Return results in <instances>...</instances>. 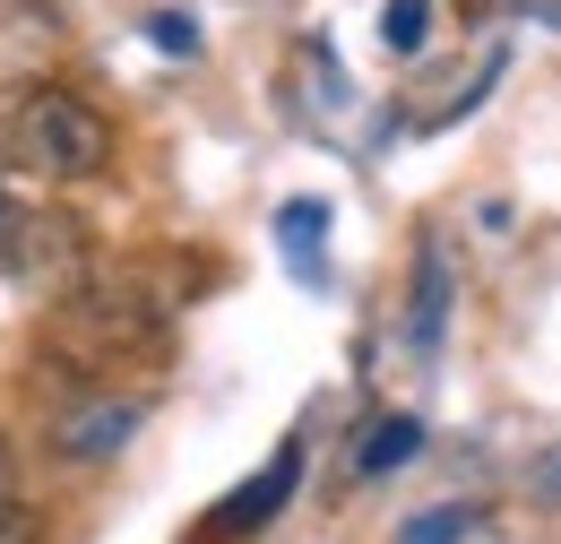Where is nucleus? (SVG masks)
Returning a JSON list of instances; mask_svg holds the SVG:
<instances>
[{"label":"nucleus","mask_w":561,"mask_h":544,"mask_svg":"<svg viewBox=\"0 0 561 544\" xmlns=\"http://www.w3.org/2000/svg\"><path fill=\"white\" fill-rule=\"evenodd\" d=\"M9 501H26V484H18V450L0 441V510H9Z\"/></svg>","instance_id":"nucleus-12"},{"label":"nucleus","mask_w":561,"mask_h":544,"mask_svg":"<svg viewBox=\"0 0 561 544\" xmlns=\"http://www.w3.org/2000/svg\"><path fill=\"white\" fill-rule=\"evenodd\" d=\"M147 423V398H113V389H87V398H61L53 423H44V450L53 458H70V467H95V458H113L130 432Z\"/></svg>","instance_id":"nucleus-4"},{"label":"nucleus","mask_w":561,"mask_h":544,"mask_svg":"<svg viewBox=\"0 0 561 544\" xmlns=\"http://www.w3.org/2000/svg\"><path fill=\"white\" fill-rule=\"evenodd\" d=\"M458 536H467V519H458V510H432V519H415L398 544H458Z\"/></svg>","instance_id":"nucleus-10"},{"label":"nucleus","mask_w":561,"mask_h":544,"mask_svg":"<svg viewBox=\"0 0 561 544\" xmlns=\"http://www.w3.org/2000/svg\"><path fill=\"white\" fill-rule=\"evenodd\" d=\"M423 26H432V0H389V18H380V44H389V53H415Z\"/></svg>","instance_id":"nucleus-9"},{"label":"nucleus","mask_w":561,"mask_h":544,"mask_svg":"<svg viewBox=\"0 0 561 544\" xmlns=\"http://www.w3.org/2000/svg\"><path fill=\"white\" fill-rule=\"evenodd\" d=\"M294 476H302V450L285 441L277 458H268V476H260V484H242V492H233V501L216 510V528H225V536H242V528H268V519H277V501L294 492Z\"/></svg>","instance_id":"nucleus-5"},{"label":"nucleus","mask_w":561,"mask_h":544,"mask_svg":"<svg viewBox=\"0 0 561 544\" xmlns=\"http://www.w3.org/2000/svg\"><path fill=\"white\" fill-rule=\"evenodd\" d=\"M277 242H285V260H294V269H311V260H320V242H329V207H320V200H285Z\"/></svg>","instance_id":"nucleus-8"},{"label":"nucleus","mask_w":561,"mask_h":544,"mask_svg":"<svg viewBox=\"0 0 561 544\" xmlns=\"http://www.w3.org/2000/svg\"><path fill=\"white\" fill-rule=\"evenodd\" d=\"M18 216H26V200H9V191H0V251H9V234H18Z\"/></svg>","instance_id":"nucleus-13"},{"label":"nucleus","mask_w":561,"mask_h":544,"mask_svg":"<svg viewBox=\"0 0 561 544\" xmlns=\"http://www.w3.org/2000/svg\"><path fill=\"white\" fill-rule=\"evenodd\" d=\"M0 165H26L44 182H95L113 165V122L87 95H70V87H35L0 122Z\"/></svg>","instance_id":"nucleus-2"},{"label":"nucleus","mask_w":561,"mask_h":544,"mask_svg":"<svg viewBox=\"0 0 561 544\" xmlns=\"http://www.w3.org/2000/svg\"><path fill=\"white\" fill-rule=\"evenodd\" d=\"M407 320H415V345L432 354V345H440V320H449V260H440V242L415 251V311H407Z\"/></svg>","instance_id":"nucleus-6"},{"label":"nucleus","mask_w":561,"mask_h":544,"mask_svg":"<svg viewBox=\"0 0 561 544\" xmlns=\"http://www.w3.org/2000/svg\"><path fill=\"white\" fill-rule=\"evenodd\" d=\"M173 329V294H147L139 276H70L53 294V320L44 338L70 372H104V363H130V354H156Z\"/></svg>","instance_id":"nucleus-1"},{"label":"nucleus","mask_w":561,"mask_h":544,"mask_svg":"<svg viewBox=\"0 0 561 544\" xmlns=\"http://www.w3.org/2000/svg\"><path fill=\"white\" fill-rule=\"evenodd\" d=\"M0 544H44V519H35L26 501H9V510H0Z\"/></svg>","instance_id":"nucleus-11"},{"label":"nucleus","mask_w":561,"mask_h":544,"mask_svg":"<svg viewBox=\"0 0 561 544\" xmlns=\"http://www.w3.org/2000/svg\"><path fill=\"white\" fill-rule=\"evenodd\" d=\"M415 441H423L415 415H380V423H371V441L354 450V476L371 484V476H389V467H407V458H415Z\"/></svg>","instance_id":"nucleus-7"},{"label":"nucleus","mask_w":561,"mask_h":544,"mask_svg":"<svg viewBox=\"0 0 561 544\" xmlns=\"http://www.w3.org/2000/svg\"><path fill=\"white\" fill-rule=\"evenodd\" d=\"M0 269L18 276L26 294H61L70 276H87V234H78V216L70 207H26L18 234H9V251H0Z\"/></svg>","instance_id":"nucleus-3"}]
</instances>
